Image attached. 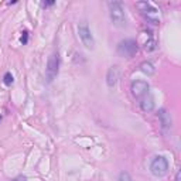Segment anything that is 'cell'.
Wrapping results in <instances>:
<instances>
[{
    "label": "cell",
    "mask_w": 181,
    "mask_h": 181,
    "mask_svg": "<svg viewBox=\"0 0 181 181\" xmlns=\"http://www.w3.org/2000/svg\"><path fill=\"white\" fill-rule=\"evenodd\" d=\"M108 7H109V14H111V20L116 27H122L126 23V14H125V9L120 2H108Z\"/></svg>",
    "instance_id": "cell-1"
},
{
    "label": "cell",
    "mask_w": 181,
    "mask_h": 181,
    "mask_svg": "<svg viewBox=\"0 0 181 181\" xmlns=\"http://www.w3.org/2000/svg\"><path fill=\"white\" fill-rule=\"evenodd\" d=\"M150 171L156 177H164L169 173V161L164 156H157L153 159L150 164Z\"/></svg>",
    "instance_id": "cell-2"
},
{
    "label": "cell",
    "mask_w": 181,
    "mask_h": 181,
    "mask_svg": "<svg viewBox=\"0 0 181 181\" xmlns=\"http://www.w3.org/2000/svg\"><path fill=\"white\" fill-rule=\"evenodd\" d=\"M137 7L143 12L144 17H146V19H147L152 24H159V23H160L159 10L153 7L150 3H147V2H140V3H137Z\"/></svg>",
    "instance_id": "cell-3"
},
{
    "label": "cell",
    "mask_w": 181,
    "mask_h": 181,
    "mask_svg": "<svg viewBox=\"0 0 181 181\" xmlns=\"http://www.w3.org/2000/svg\"><path fill=\"white\" fill-rule=\"evenodd\" d=\"M136 53H137V44L135 40H125V41H120L118 45V54L122 57L130 58Z\"/></svg>",
    "instance_id": "cell-4"
},
{
    "label": "cell",
    "mask_w": 181,
    "mask_h": 181,
    "mask_svg": "<svg viewBox=\"0 0 181 181\" xmlns=\"http://www.w3.org/2000/svg\"><path fill=\"white\" fill-rule=\"evenodd\" d=\"M78 34H79V38H81L82 44L85 45L87 48H94L95 40H94V37H92V33H90L89 27H88L85 23L79 24V27H78Z\"/></svg>",
    "instance_id": "cell-5"
},
{
    "label": "cell",
    "mask_w": 181,
    "mask_h": 181,
    "mask_svg": "<svg viewBox=\"0 0 181 181\" xmlns=\"http://www.w3.org/2000/svg\"><path fill=\"white\" fill-rule=\"evenodd\" d=\"M149 89H150V87H149V84L144 82V81H135V82L132 84V88H130L132 95L136 99H139V101H142V99L149 94Z\"/></svg>",
    "instance_id": "cell-6"
},
{
    "label": "cell",
    "mask_w": 181,
    "mask_h": 181,
    "mask_svg": "<svg viewBox=\"0 0 181 181\" xmlns=\"http://www.w3.org/2000/svg\"><path fill=\"white\" fill-rule=\"evenodd\" d=\"M58 65H60L58 55H57V54H53V55L48 58V64H47V70H45V74H47V79H48V82H51V81L57 77Z\"/></svg>",
    "instance_id": "cell-7"
},
{
    "label": "cell",
    "mask_w": 181,
    "mask_h": 181,
    "mask_svg": "<svg viewBox=\"0 0 181 181\" xmlns=\"http://www.w3.org/2000/svg\"><path fill=\"white\" fill-rule=\"evenodd\" d=\"M119 67L118 65H113L109 68V71H108V75H106V84L109 85V87H115L116 84H118V81H119Z\"/></svg>",
    "instance_id": "cell-8"
},
{
    "label": "cell",
    "mask_w": 181,
    "mask_h": 181,
    "mask_svg": "<svg viewBox=\"0 0 181 181\" xmlns=\"http://www.w3.org/2000/svg\"><path fill=\"white\" fill-rule=\"evenodd\" d=\"M159 119H160L161 128L164 129V130L171 128V116H170V113H167V111L161 109V111L159 112Z\"/></svg>",
    "instance_id": "cell-9"
},
{
    "label": "cell",
    "mask_w": 181,
    "mask_h": 181,
    "mask_svg": "<svg viewBox=\"0 0 181 181\" xmlns=\"http://www.w3.org/2000/svg\"><path fill=\"white\" fill-rule=\"evenodd\" d=\"M140 106H142V109H143L144 112H152L153 109H154V99H153L152 95L150 94L146 95V96L140 101Z\"/></svg>",
    "instance_id": "cell-10"
},
{
    "label": "cell",
    "mask_w": 181,
    "mask_h": 181,
    "mask_svg": "<svg viewBox=\"0 0 181 181\" xmlns=\"http://www.w3.org/2000/svg\"><path fill=\"white\" fill-rule=\"evenodd\" d=\"M140 68H142V71H143L144 74H147V75L154 74V67H153L150 62H143V64L140 65Z\"/></svg>",
    "instance_id": "cell-11"
},
{
    "label": "cell",
    "mask_w": 181,
    "mask_h": 181,
    "mask_svg": "<svg viewBox=\"0 0 181 181\" xmlns=\"http://www.w3.org/2000/svg\"><path fill=\"white\" fill-rule=\"evenodd\" d=\"M13 81H14V78H13V75L10 74V72H7V74L4 75V78H3V82L6 84V85H12Z\"/></svg>",
    "instance_id": "cell-12"
},
{
    "label": "cell",
    "mask_w": 181,
    "mask_h": 181,
    "mask_svg": "<svg viewBox=\"0 0 181 181\" xmlns=\"http://www.w3.org/2000/svg\"><path fill=\"white\" fill-rule=\"evenodd\" d=\"M119 181H133V180H132V177H130V174L123 171V173H120V176H119Z\"/></svg>",
    "instance_id": "cell-13"
},
{
    "label": "cell",
    "mask_w": 181,
    "mask_h": 181,
    "mask_svg": "<svg viewBox=\"0 0 181 181\" xmlns=\"http://www.w3.org/2000/svg\"><path fill=\"white\" fill-rule=\"evenodd\" d=\"M144 48H146V51H153V50L156 48V43L153 41V40H150V41L146 43V45H144Z\"/></svg>",
    "instance_id": "cell-14"
},
{
    "label": "cell",
    "mask_w": 181,
    "mask_h": 181,
    "mask_svg": "<svg viewBox=\"0 0 181 181\" xmlns=\"http://www.w3.org/2000/svg\"><path fill=\"white\" fill-rule=\"evenodd\" d=\"M21 43H23V44H26V43H27V31H24V33H23V36H21Z\"/></svg>",
    "instance_id": "cell-15"
},
{
    "label": "cell",
    "mask_w": 181,
    "mask_h": 181,
    "mask_svg": "<svg viewBox=\"0 0 181 181\" xmlns=\"http://www.w3.org/2000/svg\"><path fill=\"white\" fill-rule=\"evenodd\" d=\"M53 4H54V2H44V3H43V6L45 7V6H53Z\"/></svg>",
    "instance_id": "cell-16"
},
{
    "label": "cell",
    "mask_w": 181,
    "mask_h": 181,
    "mask_svg": "<svg viewBox=\"0 0 181 181\" xmlns=\"http://www.w3.org/2000/svg\"><path fill=\"white\" fill-rule=\"evenodd\" d=\"M176 181H180V173L177 174V180H176Z\"/></svg>",
    "instance_id": "cell-17"
},
{
    "label": "cell",
    "mask_w": 181,
    "mask_h": 181,
    "mask_svg": "<svg viewBox=\"0 0 181 181\" xmlns=\"http://www.w3.org/2000/svg\"><path fill=\"white\" fill-rule=\"evenodd\" d=\"M16 181H24V180H21V178H17V180Z\"/></svg>",
    "instance_id": "cell-18"
},
{
    "label": "cell",
    "mask_w": 181,
    "mask_h": 181,
    "mask_svg": "<svg viewBox=\"0 0 181 181\" xmlns=\"http://www.w3.org/2000/svg\"><path fill=\"white\" fill-rule=\"evenodd\" d=\"M0 120H2V118H0Z\"/></svg>",
    "instance_id": "cell-19"
}]
</instances>
